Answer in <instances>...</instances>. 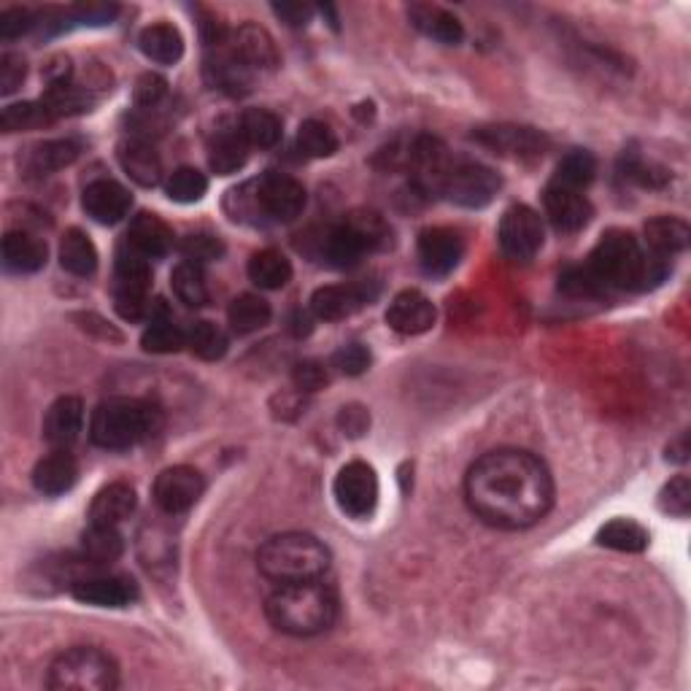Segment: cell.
Returning a JSON list of instances; mask_svg holds the SVG:
<instances>
[{"label": "cell", "instance_id": "6da1fadb", "mask_svg": "<svg viewBox=\"0 0 691 691\" xmlns=\"http://www.w3.org/2000/svg\"><path fill=\"white\" fill-rule=\"evenodd\" d=\"M465 500L483 524L524 529L538 524L554 505L549 468L524 448L483 454L465 478Z\"/></svg>", "mask_w": 691, "mask_h": 691}, {"label": "cell", "instance_id": "7a4b0ae2", "mask_svg": "<svg viewBox=\"0 0 691 691\" xmlns=\"http://www.w3.org/2000/svg\"><path fill=\"white\" fill-rule=\"evenodd\" d=\"M265 616L279 632L311 637L327 632L338 619V597L321 578L279 584L265 600Z\"/></svg>", "mask_w": 691, "mask_h": 691}, {"label": "cell", "instance_id": "3957f363", "mask_svg": "<svg viewBox=\"0 0 691 691\" xmlns=\"http://www.w3.org/2000/svg\"><path fill=\"white\" fill-rule=\"evenodd\" d=\"M586 268L605 290H648L667 276L665 259L651 257L626 230H610L592 251Z\"/></svg>", "mask_w": 691, "mask_h": 691}, {"label": "cell", "instance_id": "277c9868", "mask_svg": "<svg viewBox=\"0 0 691 691\" xmlns=\"http://www.w3.org/2000/svg\"><path fill=\"white\" fill-rule=\"evenodd\" d=\"M163 430V411L138 397H108L95 408L90 437L95 446L122 452Z\"/></svg>", "mask_w": 691, "mask_h": 691}, {"label": "cell", "instance_id": "5b68a950", "mask_svg": "<svg viewBox=\"0 0 691 691\" xmlns=\"http://www.w3.org/2000/svg\"><path fill=\"white\" fill-rule=\"evenodd\" d=\"M257 567L276 586L316 581L330 567V551L308 532H281L257 551Z\"/></svg>", "mask_w": 691, "mask_h": 691}, {"label": "cell", "instance_id": "8992f818", "mask_svg": "<svg viewBox=\"0 0 691 691\" xmlns=\"http://www.w3.org/2000/svg\"><path fill=\"white\" fill-rule=\"evenodd\" d=\"M46 687L55 691H112L119 687V667L101 648H68L49 665Z\"/></svg>", "mask_w": 691, "mask_h": 691}, {"label": "cell", "instance_id": "52a82bcc", "mask_svg": "<svg viewBox=\"0 0 691 691\" xmlns=\"http://www.w3.org/2000/svg\"><path fill=\"white\" fill-rule=\"evenodd\" d=\"M500 187H503V181L487 165L470 163V160H452L437 195L462 206V209H483V206L492 203Z\"/></svg>", "mask_w": 691, "mask_h": 691}, {"label": "cell", "instance_id": "ba28073f", "mask_svg": "<svg viewBox=\"0 0 691 691\" xmlns=\"http://www.w3.org/2000/svg\"><path fill=\"white\" fill-rule=\"evenodd\" d=\"M497 238L505 255L516 262H527L543 246V219L529 206H511L500 219Z\"/></svg>", "mask_w": 691, "mask_h": 691}, {"label": "cell", "instance_id": "9c48e42d", "mask_svg": "<svg viewBox=\"0 0 691 691\" xmlns=\"http://www.w3.org/2000/svg\"><path fill=\"white\" fill-rule=\"evenodd\" d=\"M257 206L265 216H270L273 222H292L303 214L305 209V187L297 178L286 176V173H265L262 178L255 184Z\"/></svg>", "mask_w": 691, "mask_h": 691}, {"label": "cell", "instance_id": "30bf717a", "mask_svg": "<svg viewBox=\"0 0 691 691\" xmlns=\"http://www.w3.org/2000/svg\"><path fill=\"white\" fill-rule=\"evenodd\" d=\"M338 505L346 516L367 518L378 505V476L367 462H349L336 478Z\"/></svg>", "mask_w": 691, "mask_h": 691}, {"label": "cell", "instance_id": "8fae6325", "mask_svg": "<svg viewBox=\"0 0 691 691\" xmlns=\"http://www.w3.org/2000/svg\"><path fill=\"white\" fill-rule=\"evenodd\" d=\"M203 473L189 465H176V468L163 470L154 481V503L168 516L187 514L200 497H203Z\"/></svg>", "mask_w": 691, "mask_h": 691}, {"label": "cell", "instance_id": "7c38bea8", "mask_svg": "<svg viewBox=\"0 0 691 691\" xmlns=\"http://www.w3.org/2000/svg\"><path fill=\"white\" fill-rule=\"evenodd\" d=\"M473 138L503 157H540L549 149V138L543 132L522 125H489L478 128Z\"/></svg>", "mask_w": 691, "mask_h": 691}, {"label": "cell", "instance_id": "4fadbf2b", "mask_svg": "<svg viewBox=\"0 0 691 691\" xmlns=\"http://www.w3.org/2000/svg\"><path fill=\"white\" fill-rule=\"evenodd\" d=\"M71 595L95 608H128L138 600V586L125 575H90L73 581Z\"/></svg>", "mask_w": 691, "mask_h": 691}, {"label": "cell", "instance_id": "5bb4252c", "mask_svg": "<svg viewBox=\"0 0 691 691\" xmlns=\"http://www.w3.org/2000/svg\"><path fill=\"white\" fill-rule=\"evenodd\" d=\"M543 206H546V214H549L551 224L562 233H578L589 224L592 214V203L586 200L584 192L578 189H567L560 187V184H549L543 192Z\"/></svg>", "mask_w": 691, "mask_h": 691}, {"label": "cell", "instance_id": "9a60e30c", "mask_svg": "<svg viewBox=\"0 0 691 691\" xmlns=\"http://www.w3.org/2000/svg\"><path fill=\"white\" fill-rule=\"evenodd\" d=\"M82 206L86 216L95 219L97 224H117L130 214L132 195L119 181L112 178H97L84 189Z\"/></svg>", "mask_w": 691, "mask_h": 691}, {"label": "cell", "instance_id": "2e32d148", "mask_svg": "<svg viewBox=\"0 0 691 691\" xmlns=\"http://www.w3.org/2000/svg\"><path fill=\"white\" fill-rule=\"evenodd\" d=\"M462 238L448 227H428L419 235V262L430 276H446L462 259Z\"/></svg>", "mask_w": 691, "mask_h": 691}, {"label": "cell", "instance_id": "e0dca14e", "mask_svg": "<svg viewBox=\"0 0 691 691\" xmlns=\"http://www.w3.org/2000/svg\"><path fill=\"white\" fill-rule=\"evenodd\" d=\"M371 301L373 292H367V284L319 286L311 297V314L321 321H341Z\"/></svg>", "mask_w": 691, "mask_h": 691}, {"label": "cell", "instance_id": "ac0fdd59", "mask_svg": "<svg viewBox=\"0 0 691 691\" xmlns=\"http://www.w3.org/2000/svg\"><path fill=\"white\" fill-rule=\"evenodd\" d=\"M84 430V402L82 397H57L44 417V437L49 446L68 448L79 441Z\"/></svg>", "mask_w": 691, "mask_h": 691}, {"label": "cell", "instance_id": "d6986e66", "mask_svg": "<svg viewBox=\"0 0 691 691\" xmlns=\"http://www.w3.org/2000/svg\"><path fill=\"white\" fill-rule=\"evenodd\" d=\"M387 325L400 336H422L435 325V305L419 290H406L389 303Z\"/></svg>", "mask_w": 691, "mask_h": 691}, {"label": "cell", "instance_id": "ffe728a7", "mask_svg": "<svg viewBox=\"0 0 691 691\" xmlns=\"http://www.w3.org/2000/svg\"><path fill=\"white\" fill-rule=\"evenodd\" d=\"M230 49L249 71H255V68L257 71H273L279 66V49H276L273 36L265 27L251 25V22L241 25L230 36Z\"/></svg>", "mask_w": 691, "mask_h": 691}, {"label": "cell", "instance_id": "44dd1931", "mask_svg": "<svg viewBox=\"0 0 691 691\" xmlns=\"http://www.w3.org/2000/svg\"><path fill=\"white\" fill-rule=\"evenodd\" d=\"M408 20L411 25L417 27L419 33L432 38L437 44H446V46H457L462 44L465 38V27L452 11L441 9V5H430V3H413L408 9Z\"/></svg>", "mask_w": 691, "mask_h": 691}, {"label": "cell", "instance_id": "7402d4cb", "mask_svg": "<svg viewBox=\"0 0 691 691\" xmlns=\"http://www.w3.org/2000/svg\"><path fill=\"white\" fill-rule=\"evenodd\" d=\"M77 478L79 465L73 454H68V448H55L33 470V487L49 494V497H57V494H66L68 489H73Z\"/></svg>", "mask_w": 691, "mask_h": 691}, {"label": "cell", "instance_id": "603a6c76", "mask_svg": "<svg viewBox=\"0 0 691 691\" xmlns=\"http://www.w3.org/2000/svg\"><path fill=\"white\" fill-rule=\"evenodd\" d=\"M136 489L125 481H114L103 487L95 494L90 505V524H101V527H117L125 518H130L136 511Z\"/></svg>", "mask_w": 691, "mask_h": 691}, {"label": "cell", "instance_id": "cb8c5ba5", "mask_svg": "<svg viewBox=\"0 0 691 691\" xmlns=\"http://www.w3.org/2000/svg\"><path fill=\"white\" fill-rule=\"evenodd\" d=\"M119 165L138 187H157L163 181V160L143 138H130L119 147Z\"/></svg>", "mask_w": 691, "mask_h": 691}, {"label": "cell", "instance_id": "d4e9b609", "mask_svg": "<svg viewBox=\"0 0 691 691\" xmlns=\"http://www.w3.org/2000/svg\"><path fill=\"white\" fill-rule=\"evenodd\" d=\"M3 265L14 273H36L46 265V244L27 230H11L3 238Z\"/></svg>", "mask_w": 691, "mask_h": 691}, {"label": "cell", "instance_id": "484cf974", "mask_svg": "<svg viewBox=\"0 0 691 691\" xmlns=\"http://www.w3.org/2000/svg\"><path fill=\"white\" fill-rule=\"evenodd\" d=\"M367 249H371L367 241L362 238V235L356 233L354 224L349 222L327 230V235L321 238V257L327 259V265H332V268L338 270L354 268Z\"/></svg>", "mask_w": 691, "mask_h": 691}, {"label": "cell", "instance_id": "4316f807", "mask_svg": "<svg viewBox=\"0 0 691 691\" xmlns=\"http://www.w3.org/2000/svg\"><path fill=\"white\" fill-rule=\"evenodd\" d=\"M691 230L683 219L676 216H656L646 224V246L648 255L656 259H670L681 255L689 246Z\"/></svg>", "mask_w": 691, "mask_h": 691}, {"label": "cell", "instance_id": "83f0119b", "mask_svg": "<svg viewBox=\"0 0 691 691\" xmlns=\"http://www.w3.org/2000/svg\"><path fill=\"white\" fill-rule=\"evenodd\" d=\"M128 244L149 259L165 257L173 249V230L157 214H138L130 222Z\"/></svg>", "mask_w": 691, "mask_h": 691}, {"label": "cell", "instance_id": "f1b7e54d", "mask_svg": "<svg viewBox=\"0 0 691 691\" xmlns=\"http://www.w3.org/2000/svg\"><path fill=\"white\" fill-rule=\"evenodd\" d=\"M141 346L152 354H176L181 346H187V336L173 325L168 305L163 301H154L152 316H149V327L143 330Z\"/></svg>", "mask_w": 691, "mask_h": 691}, {"label": "cell", "instance_id": "f546056e", "mask_svg": "<svg viewBox=\"0 0 691 691\" xmlns=\"http://www.w3.org/2000/svg\"><path fill=\"white\" fill-rule=\"evenodd\" d=\"M138 46H141L143 55L152 62L160 66H173V62L181 60L184 55V38L176 27L168 22H157V25L143 27L141 36H138Z\"/></svg>", "mask_w": 691, "mask_h": 691}, {"label": "cell", "instance_id": "4dcf8cb0", "mask_svg": "<svg viewBox=\"0 0 691 691\" xmlns=\"http://www.w3.org/2000/svg\"><path fill=\"white\" fill-rule=\"evenodd\" d=\"M249 160V143L244 141L238 128L222 130L209 147V165L216 176H233Z\"/></svg>", "mask_w": 691, "mask_h": 691}, {"label": "cell", "instance_id": "1f68e13d", "mask_svg": "<svg viewBox=\"0 0 691 691\" xmlns=\"http://www.w3.org/2000/svg\"><path fill=\"white\" fill-rule=\"evenodd\" d=\"M238 130L244 136V141L255 149H273L281 141V136H284V125L268 108H249V112H244Z\"/></svg>", "mask_w": 691, "mask_h": 691}, {"label": "cell", "instance_id": "d6a6232c", "mask_svg": "<svg viewBox=\"0 0 691 691\" xmlns=\"http://www.w3.org/2000/svg\"><path fill=\"white\" fill-rule=\"evenodd\" d=\"M249 279L259 290H281L292 279V262L279 249H262L249 259Z\"/></svg>", "mask_w": 691, "mask_h": 691}, {"label": "cell", "instance_id": "836d02e7", "mask_svg": "<svg viewBox=\"0 0 691 691\" xmlns=\"http://www.w3.org/2000/svg\"><path fill=\"white\" fill-rule=\"evenodd\" d=\"M42 103L51 119H60L90 112L92 97L84 86H77L73 82H51L42 95Z\"/></svg>", "mask_w": 691, "mask_h": 691}, {"label": "cell", "instance_id": "e575fe53", "mask_svg": "<svg viewBox=\"0 0 691 691\" xmlns=\"http://www.w3.org/2000/svg\"><path fill=\"white\" fill-rule=\"evenodd\" d=\"M60 265L73 276H92L97 270V249L82 230H68L60 244Z\"/></svg>", "mask_w": 691, "mask_h": 691}, {"label": "cell", "instance_id": "d590c367", "mask_svg": "<svg viewBox=\"0 0 691 691\" xmlns=\"http://www.w3.org/2000/svg\"><path fill=\"white\" fill-rule=\"evenodd\" d=\"M597 543L605 549L624 551V554H641L648 546V532L632 518H613L597 532Z\"/></svg>", "mask_w": 691, "mask_h": 691}, {"label": "cell", "instance_id": "8d00e7d4", "mask_svg": "<svg viewBox=\"0 0 691 691\" xmlns=\"http://www.w3.org/2000/svg\"><path fill=\"white\" fill-rule=\"evenodd\" d=\"M206 71H209L214 86L230 92V95H241V92H246V86L251 84L249 68H246L244 62H241L238 57L233 55V49L222 51V46H216V55L211 57L209 68H206Z\"/></svg>", "mask_w": 691, "mask_h": 691}, {"label": "cell", "instance_id": "74e56055", "mask_svg": "<svg viewBox=\"0 0 691 691\" xmlns=\"http://www.w3.org/2000/svg\"><path fill=\"white\" fill-rule=\"evenodd\" d=\"M125 540L117 532V527H101L90 524V529L82 535V557L90 564H112L122 557Z\"/></svg>", "mask_w": 691, "mask_h": 691}, {"label": "cell", "instance_id": "f35d334b", "mask_svg": "<svg viewBox=\"0 0 691 691\" xmlns=\"http://www.w3.org/2000/svg\"><path fill=\"white\" fill-rule=\"evenodd\" d=\"M173 295L178 297L187 308H200L209 303V284H206V273L200 265L195 262H178L171 273Z\"/></svg>", "mask_w": 691, "mask_h": 691}, {"label": "cell", "instance_id": "ab89813d", "mask_svg": "<svg viewBox=\"0 0 691 691\" xmlns=\"http://www.w3.org/2000/svg\"><path fill=\"white\" fill-rule=\"evenodd\" d=\"M273 311H270V303L259 295H241L230 303L227 319L230 327H233L238 336H249V332L262 330L270 321Z\"/></svg>", "mask_w": 691, "mask_h": 691}, {"label": "cell", "instance_id": "60d3db41", "mask_svg": "<svg viewBox=\"0 0 691 691\" xmlns=\"http://www.w3.org/2000/svg\"><path fill=\"white\" fill-rule=\"evenodd\" d=\"M595 173H597L595 154L586 152V149H575V152L564 154L562 163L557 165V173H554V178H551V184H560V187L584 192V189L595 181Z\"/></svg>", "mask_w": 691, "mask_h": 691}, {"label": "cell", "instance_id": "b9f144b4", "mask_svg": "<svg viewBox=\"0 0 691 691\" xmlns=\"http://www.w3.org/2000/svg\"><path fill=\"white\" fill-rule=\"evenodd\" d=\"M149 284H152L149 257H143L141 251L132 249L128 241H125L122 249L117 251V290L147 292Z\"/></svg>", "mask_w": 691, "mask_h": 691}, {"label": "cell", "instance_id": "7bdbcfd3", "mask_svg": "<svg viewBox=\"0 0 691 691\" xmlns=\"http://www.w3.org/2000/svg\"><path fill=\"white\" fill-rule=\"evenodd\" d=\"M79 157V143L71 141V138H60V141H46L38 143L31 154V171L38 173V176H46V173H55L68 168L73 160Z\"/></svg>", "mask_w": 691, "mask_h": 691}, {"label": "cell", "instance_id": "ee69618b", "mask_svg": "<svg viewBox=\"0 0 691 691\" xmlns=\"http://www.w3.org/2000/svg\"><path fill=\"white\" fill-rule=\"evenodd\" d=\"M297 149L311 160H325L338 152V136L336 130L319 119H305L297 130Z\"/></svg>", "mask_w": 691, "mask_h": 691}, {"label": "cell", "instance_id": "f6af8a7d", "mask_svg": "<svg viewBox=\"0 0 691 691\" xmlns=\"http://www.w3.org/2000/svg\"><path fill=\"white\" fill-rule=\"evenodd\" d=\"M187 346L195 356L206 362H216L227 354V336L214 321H195L187 332Z\"/></svg>", "mask_w": 691, "mask_h": 691}, {"label": "cell", "instance_id": "bcb514c9", "mask_svg": "<svg viewBox=\"0 0 691 691\" xmlns=\"http://www.w3.org/2000/svg\"><path fill=\"white\" fill-rule=\"evenodd\" d=\"M55 122L49 117V112L44 108L42 101H25V103H14V106H5L3 114H0V128L5 132H20V130H36L44 128V125Z\"/></svg>", "mask_w": 691, "mask_h": 691}, {"label": "cell", "instance_id": "7dc6e473", "mask_svg": "<svg viewBox=\"0 0 691 691\" xmlns=\"http://www.w3.org/2000/svg\"><path fill=\"white\" fill-rule=\"evenodd\" d=\"M165 192L176 203H198L209 192V178L198 168H176L165 178Z\"/></svg>", "mask_w": 691, "mask_h": 691}, {"label": "cell", "instance_id": "c3c4849f", "mask_svg": "<svg viewBox=\"0 0 691 691\" xmlns=\"http://www.w3.org/2000/svg\"><path fill=\"white\" fill-rule=\"evenodd\" d=\"M181 255L187 262L203 265V262H214L224 255V244L211 233H189L184 235V241L178 244Z\"/></svg>", "mask_w": 691, "mask_h": 691}, {"label": "cell", "instance_id": "681fc988", "mask_svg": "<svg viewBox=\"0 0 691 691\" xmlns=\"http://www.w3.org/2000/svg\"><path fill=\"white\" fill-rule=\"evenodd\" d=\"M560 290L570 297H600L608 292L600 281H597V276L586 268V265L564 270V273L560 276Z\"/></svg>", "mask_w": 691, "mask_h": 691}, {"label": "cell", "instance_id": "f907efd6", "mask_svg": "<svg viewBox=\"0 0 691 691\" xmlns=\"http://www.w3.org/2000/svg\"><path fill=\"white\" fill-rule=\"evenodd\" d=\"M659 508L665 514L687 518L691 511V481L689 476H676L659 494Z\"/></svg>", "mask_w": 691, "mask_h": 691}, {"label": "cell", "instance_id": "816d5d0a", "mask_svg": "<svg viewBox=\"0 0 691 691\" xmlns=\"http://www.w3.org/2000/svg\"><path fill=\"white\" fill-rule=\"evenodd\" d=\"M332 367H338L346 376H362L371 367V351L362 343H346L332 356Z\"/></svg>", "mask_w": 691, "mask_h": 691}, {"label": "cell", "instance_id": "f5cc1de1", "mask_svg": "<svg viewBox=\"0 0 691 691\" xmlns=\"http://www.w3.org/2000/svg\"><path fill=\"white\" fill-rule=\"evenodd\" d=\"M114 308H117V314L128 321L149 319V314H152V303H149L147 292H136V290L114 292Z\"/></svg>", "mask_w": 691, "mask_h": 691}, {"label": "cell", "instance_id": "db71d44e", "mask_svg": "<svg viewBox=\"0 0 691 691\" xmlns=\"http://www.w3.org/2000/svg\"><path fill=\"white\" fill-rule=\"evenodd\" d=\"M292 382H295L297 391H319L330 384V373L321 362L305 360L297 362L295 371H292Z\"/></svg>", "mask_w": 691, "mask_h": 691}, {"label": "cell", "instance_id": "11a10c76", "mask_svg": "<svg viewBox=\"0 0 691 691\" xmlns=\"http://www.w3.org/2000/svg\"><path fill=\"white\" fill-rule=\"evenodd\" d=\"M27 77V62L22 55H14V51H5L0 57V95H11L16 92L25 82Z\"/></svg>", "mask_w": 691, "mask_h": 691}, {"label": "cell", "instance_id": "9f6ffc18", "mask_svg": "<svg viewBox=\"0 0 691 691\" xmlns=\"http://www.w3.org/2000/svg\"><path fill=\"white\" fill-rule=\"evenodd\" d=\"M165 95H168V82H165L163 77H157V73H143V77L138 79L136 103L141 108L152 112V108H157L160 103L165 101Z\"/></svg>", "mask_w": 691, "mask_h": 691}, {"label": "cell", "instance_id": "6f0895ef", "mask_svg": "<svg viewBox=\"0 0 691 691\" xmlns=\"http://www.w3.org/2000/svg\"><path fill=\"white\" fill-rule=\"evenodd\" d=\"M68 14H71V20L77 22V25H108V22H112L114 16L119 14V5H114V3H79V5H73Z\"/></svg>", "mask_w": 691, "mask_h": 691}, {"label": "cell", "instance_id": "680465c9", "mask_svg": "<svg viewBox=\"0 0 691 691\" xmlns=\"http://www.w3.org/2000/svg\"><path fill=\"white\" fill-rule=\"evenodd\" d=\"M33 25H36L33 14L27 9H22V5H11V9L0 11V38H5V42L9 38H20Z\"/></svg>", "mask_w": 691, "mask_h": 691}, {"label": "cell", "instance_id": "91938a15", "mask_svg": "<svg viewBox=\"0 0 691 691\" xmlns=\"http://www.w3.org/2000/svg\"><path fill=\"white\" fill-rule=\"evenodd\" d=\"M338 428L343 430V435L349 437H362L371 428V413L362 406H346L338 413Z\"/></svg>", "mask_w": 691, "mask_h": 691}, {"label": "cell", "instance_id": "94428289", "mask_svg": "<svg viewBox=\"0 0 691 691\" xmlns=\"http://www.w3.org/2000/svg\"><path fill=\"white\" fill-rule=\"evenodd\" d=\"M273 14L290 27H305L314 20L316 9L308 3H273Z\"/></svg>", "mask_w": 691, "mask_h": 691}, {"label": "cell", "instance_id": "6125c7cd", "mask_svg": "<svg viewBox=\"0 0 691 691\" xmlns=\"http://www.w3.org/2000/svg\"><path fill=\"white\" fill-rule=\"evenodd\" d=\"M314 330V314H305V311H292L290 316V332L295 338L308 336Z\"/></svg>", "mask_w": 691, "mask_h": 691}, {"label": "cell", "instance_id": "be15d7a7", "mask_svg": "<svg viewBox=\"0 0 691 691\" xmlns=\"http://www.w3.org/2000/svg\"><path fill=\"white\" fill-rule=\"evenodd\" d=\"M667 459H670V462H687L689 459V435L687 432H681V435H678L676 441L667 446Z\"/></svg>", "mask_w": 691, "mask_h": 691}]
</instances>
